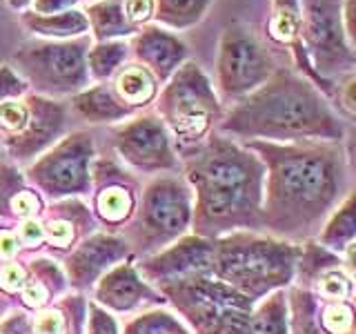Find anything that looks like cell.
Segmentation results:
<instances>
[{
    "instance_id": "ab89813d",
    "label": "cell",
    "mask_w": 356,
    "mask_h": 334,
    "mask_svg": "<svg viewBox=\"0 0 356 334\" xmlns=\"http://www.w3.org/2000/svg\"><path fill=\"white\" fill-rule=\"evenodd\" d=\"M165 330H167V326H165V321H145L143 326L138 328V332L140 334H165Z\"/></svg>"
},
{
    "instance_id": "b9f144b4",
    "label": "cell",
    "mask_w": 356,
    "mask_h": 334,
    "mask_svg": "<svg viewBox=\"0 0 356 334\" xmlns=\"http://www.w3.org/2000/svg\"><path fill=\"white\" fill-rule=\"evenodd\" d=\"M343 100H345V105H348L352 111H356V81H354V83H350L348 87H345Z\"/></svg>"
},
{
    "instance_id": "d4e9b609",
    "label": "cell",
    "mask_w": 356,
    "mask_h": 334,
    "mask_svg": "<svg viewBox=\"0 0 356 334\" xmlns=\"http://www.w3.org/2000/svg\"><path fill=\"white\" fill-rule=\"evenodd\" d=\"M294 326H296V334H323L316 328L314 321V303H312L309 294L305 292H294Z\"/></svg>"
},
{
    "instance_id": "9a60e30c",
    "label": "cell",
    "mask_w": 356,
    "mask_h": 334,
    "mask_svg": "<svg viewBox=\"0 0 356 334\" xmlns=\"http://www.w3.org/2000/svg\"><path fill=\"white\" fill-rule=\"evenodd\" d=\"M74 107L81 116H85L89 122H109L125 118L131 107H127L118 96H114L105 85H98L92 89L74 96Z\"/></svg>"
},
{
    "instance_id": "1f68e13d",
    "label": "cell",
    "mask_w": 356,
    "mask_h": 334,
    "mask_svg": "<svg viewBox=\"0 0 356 334\" xmlns=\"http://www.w3.org/2000/svg\"><path fill=\"white\" fill-rule=\"evenodd\" d=\"M65 323L60 319V315L56 312H47V315H40L36 321V332L38 334H63Z\"/></svg>"
},
{
    "instance_id": "44dd1931",
    "label": "cell",
    "mask_w": 356,
    "mask_h": 334,
    "mask_svg": "<svg viewBox=\"0 0 356 334\" xmlns=\"http://www.w3.org/2000/svg\"><path fill=\"white\" fill-rule=\"evenodd\" d=\"M298 25L300 14L296 0H276L274 14L270 20V36L281 42H287L298 33Z\"/></svg>"
},
{
    "instance_id": "ba28073f",
    "label": "cell",
    "mask_w": 356,
    "mask_h": 334,
    "mask_svg": "<svg viewBox=\"0 0 356 334\" xmlns=\"http://www.w3.org/2000/svg\"><path fill=\"white\" fill-rule=\"evenodd\" d=\"M303 33L309 51L314 54L318 72L330 74L348 70L352 54L345 47V33L334 0H307Z\"/></svg>"
},
{
    "instance_id": "d6986e66",
    "label": "cell",
    "mask_w": 356,
    "mask_h": 334,
    "mask_svg": "<svg viewBox=\"0 0 356 334\" xmlns=\"http://www.w3.org/2000/svg\"><path fill=\"white\" fill-rule=\"evenodd\" d=\"M127 54H129V45L125 40L96 42L87 51V70L98 81H105V78L114 76L120 70Z\"/></svg>"
},
{
    "instance_id": "7c38bea8",
    "label": "cell",
    "mask_w": 356,
    "mask_h": 334,
    "mask_svg": "<svg viewBox=\"0 0 356 334\" xmlns=\"http://www.w3.org/2000/svg\"><path fill=\"white\" fill-rule=\"evenodd\" d=\"M27 109H29V120L22 134L16 138V150L22 154L36 152L44 143H49L60 132L65 118V109L44 98H31Z\"/></svg>"
},
{
    "instance_id": "ee69618b",
    "label": "cell",
    "mask_w": 356,
    "mask_h": 334,
    "mask_svg": "<svg viewBox=\"0 0 356 334\" xmlns=\"http://www.w3.org/2000/svg\"><path fill=\"white\" fill-rule=\"evenodd\" d=\"M33 3V0H7V5L11 7V9H25V7H29Z\"/></svg>"
},
{
    "instance_id": "e575fe53",
    "label": "cell",
    "mask_w": 356,
    "mask_h": 334,
    "mask_svg": "<svg viewBox=\"0 0 356 334\" xmlns=\"http://www.w3.org/2000/svg\"><path fill=\"white\" fill-rule=\"evenodd\" d=\"M72 237H74V232H72L70 225H67V223L56 221V223H51V225H49V239H51V243L67 245V243L72 241Z\"/></svg>"
},
{
    "instance_id": "f546056e",
    "label": "cell",
    "mask_w": 356,
    "mask_h": 334,
    "mask_svg": "<svg viewBox=\"0 0 356 334\" xmlns=\"http://www.w3.org/2000/svg\"><path fill=\"white\" fill-rule=\"evenodd\" d=\"M125 16L134 27L154 18V0H125Z\"/></svg>"
},
{
    "instance_id": "6da1fadb",
    "label": "cell",
    "mask_w": 356,
    "mask_h": 334,
    "mask_svg": "<svg viewBox=\"0 0 356 334\" xmlns=\"http://www.w3.org/2000/svg\"><path fill=\"white\" fill-rule=\"evenodd\" d=\"M270 161V209L281 230H314L343 185L341 152L327 145H256Z\"/></svg>"
},
{
    "instance_id": "5b68a950",
    "label": "cell",
    "mask_w": 356,
    "mask_h": 334,
    "mask_svg": "<svg viewBox=\"0 0 356 334\" xmlns=\"http://www.w3.org/2000/svg\"><path fill=\"white\" fill-rule=\"evenodd\" d=\"M161 111L183 141H196L209 129L218 103L207 76L196 63L181 65L161 96Z\"/></svg>"
},
{
    "instance_id": "7402d4cb",
    "label": "cell",
    "mask_w": 356,
    "mask_h": 334,
    "mask_svg": "<svg viewBox=\"0 0 356 334\" xmlns=\"http://www.w3.org/2000/svg\"><path fill=\"white\" fill-rule=\"evenodd\" d=\"M138 289H140V285L136 281V276H134L129 270H120L114 276L107 278L105 296H107L109 303L125 308V305L134 303V299L138 296Z\"/></svg>"
},
{
    "instance_id": "ffe728a7",
    "label": "cell",
    "mask_w": 356,
    "mask_h": 334,
    "mask_svg": "<svg viewBox=\"0 0 356 334\" xmlns=\"http://www.w3.org/2000/svg\"><path fill=\"white\" fill-rule=\"evenodd\" d=\"M354 239H356V194H352L345 200L341 209L327 223L325 232L321 234L323 245L337 248V250L348 248Z\"/></svg>"
},
{
    "instance_id": "484cf974",
    "label": "cell",
    "mask_w": 356,
    "mask_h": 334,
    "mask_svg": "<svg viewBox=\"0 0 356 334\" xmlns=\"http://www.w3.org/2000/svg\"><path fill=\"white\" fill-rule=\"evenodd\" d=\"M29 120V109L20 100H5L0 103V125L7 132H22Z\"/></svg>"
},
{
    "instance_id": "60d3db41",
    "label": "cell",
    "mask_w": 356,
    "mask_h": 334,
    "mask_svg": "<svg viewBox=\"0 0 356 334\" xmlns=\"http://www.w3.org/2000/svg\"><path fill=\"white\" fill-rule=\"evenodd\" d=\"M14 250H16L14 237L7 234V232H3V234H0V256H11V254H14Z\"/></svg>"
},
{
    "instance_id": "74e56055",
    "label": "cell",
    "mask_w": 356,
    "mask_h": 334,
    "mask_svg": "<svg viewBox=\"0 0 356 334\" xmlns=\"http://www.w3.org/2000/svg\"><path fill=\"white\" fill-rule=\"evenodd\" d=\"M25 301L29 305H42L44 301H47V289L38 283H33L25 289Z\"/></svg>"
},
{
    "instance_id": "8fae6325",
    "label": "cell",
    "mask_w": 356,
    "mask_h": 334,
    "mask_svg": "<svg viewBox=\"0 0 356 334\" xmlns=\"http://www.w3.org/2000/svg\"><path fill=\"white\" fill-rule=\"evenodd\" d=\"M89 156H92V145H89L87 136L78 134L38 165L36 176L42 185L56 189V192L78 189L85 183Z\"/></svg>"
},
{
    "instance_id": "3957f363",
    "label": "cell",
    "mask_w": 356,
    "mask_h": 334,
    "mask_svg": "<svg viewBox=\"0 0 356 334\" xmlns=\"http://www.w3.org/2000/svg\"><path fill=\"white\" fill-rule=\"evenodd\" d=\"M194 178L203 207L211 216H229L252 209L259 196L261 165L227 141H211L198 156Z\"/></svg>"
},
{
    "instance_id": "f35d334b",
    "label": "cell",
    "mask_w": 356,
    "mask_h": 334,
    "mask_svg": "<svg viewBox=\"0 0 356 334\" xmlns=\"http://www.w3.org/2000/svg\"><path fill=\"white\" fill-rule=\"evenodd\" d=\"M92 332L94 334H114V326H111V321L105 315H96Z\"/></svg>"
},
{
    "instance_id": "cb8c5ba5",
    "label": "cell",
    "mask_w": 356,
    "mask_h": 334,
    "mask_svg": "<svg viewBox=\"0 0 356 334\" xmlns=\"http://www.w3.org/2000/svg\"><path fill=\"white\" fill-rule=\"evenodd\" d=\"M323 328L330 334H350L356 330V319L350 305H345L343 301H334L332 305L323 312Z\"/></svg>"
},
{
    "instance_id": "4dcf8cb0",
    "label": "cell",
    "mask_w": 356,
    "mask_h": 334,
    "mask_svg": "<svg viewBox=\"0 0 356 334\" xmlns=\"http://www.w3.org/2000/svg\"><path fill=\"white\" fill-rule=\"evenodd\" d=\"M78 5V0H33L29 9L33 14H63V11H70Z\"/></svg>"
},
{
    "instance_id": "f1b7e54d",
    "label": "cell",
    "mask_w": 356,
    "mask_h": 334,
    "mask_svg": "<svg viewBox=\"0 0 356 334\" xmlns=\"http://www.w3.org/2000/svg\"><path fill=\"white\" fill-rule=\"evenodd\" d=\"M321 294L330 301H343L350 294V281L341 272H327L321 278Z\"/></svg>"
},
{
    "instance_id": "83f0119b",
    "label": "cell",
    "mask_w": 356,
    "mask_h": 334,
    "mask_svg": "<svg viewBox=\"0 0 356 334\" xmlns=\"http://www.w3.org/2000/svg\"><path fill=\"white\" fill-rule=\"evenodd\" d=\"M27 89L25 81L18 76L16 70H11L9 65H0V103L5 100H14Z\"/></svg>"
},
{
    "instance_id": "d590c367",
    "label": "cell",
    "mask_w": 356,
    "mask_h": 334,
    "mask_svg": "<svg viewBox=\"0 0 356 334\" xmlns=\"http://www.w3.org/2000/svg\"><path fill=\"white\" fill-rule=\"evenodd\" d=\"M20 234H22V241L29 243V245H36V243L42 241V228L38 225V223H33V221L22 223Z\"/></svg>"
},
{
    "instance_id": "ac0fdd59",
    "label": "cell",
    "mask_w": 356,
    "mask_h": 334,
    "mask_svg": "<svg viewBox=\"0 0 356 334\" xmlns=\"http://www.w3.org/2000/svg\"><path fill=\"white\" fill-rule=\"evenodd\" d=\"M211 0H154V18L170 29H187L203 20Z\"/></svg>"
},
{
    "instance_id": "52a82bcc",
    "label": "cell",
    "mask_w": 356,
    "mask_h": 334,
    "mask_svg": "<svg viewBox=\"0 0 356 334\" xmlns=\"http://www.w3.org/2000/svg\"><path fill=\"white\" fill-rule=\"evenodd\" d=\"M272 58L261 40L243 25L222 31L218 45V85L225 96H243L272 76Z\"/></svg>"
},
{
    "instance_id": "e0dca14e",
    "label": "cell",
    "mask_w": 356,
    "mask_h": 334,
    "mask_svg": "<svg viewBox=\"0 0 356 334\" xmlns=\"http://www.w3.org/2000/svg\"><path fill=\"white\" fill-rule=\"evenodd\" d=\"M149 218L161 230H181L187 223V205L176 185H161L149 194Z\"/></svg>"
},
{
    "instance_id": "f6af8a7d",
    "label": "cell",
    "mask_w": 356,
    "mask_h": 334,
    "mask_svg": "<svg viewBox=\"0 0 356 334\" xmlns=\"http://www.w3.org/2000/svg\"><path fill=\"white\" fill-rule=\"evenodd\" d=\"M354 303H356V299H354Z\"/></svg>"
},
{
    "instance_id": "7bdbcfd3",
    "label": "cell",
    "mask_w": 356,
    "mask_h": 334,
    "mask_svg": "<svg viewBox=\"0 0 356 334\" xmlns=\"http://www.w3.org/2000/svg\"><path fill=\"white\" fill-rule=\"evenodd\" d=\"M345 263H348V270L356 276V243H350L348 252H345Z\"/></svg>"
},
{
    "instance_id": "277c9868",
    "label": "cell",
    "mask_w": 356,
    "mask_h": 334,
    "mask_svg": "<svg viewBox=\"0 0 356 334\" xmlns=\"http://www.w3.org/2000/svg\"><path fill=\"white\" fill-rule=\"evenodd\" d=\"M92 36L70 40H29L22 42L14 63L27 81L47 94H72L89 81L87 51Z\"/></svg>"
},
{
    "instance_id": "30bf717a",
    "label": "cell",
    "mask_w": 356,
    "mask_h": 334,
    "mask_svg": "<svg viewBox=\"0 0 356 334\" xmlns=\"http://www.w3.org/2000/svg\"><path fill=\"white\" fill-rule=\"evenodd\" d=\"M118 148L136 165L145 167H161L172 163V150L167 141V132L163 122L154 116H143L129 122L118 134Z\"/></svg>"
},
{
    "instance_id": "8d00e7d4",
    "label": "cell",
    "mask_w": 356,
    "mask_h": 334,
    "mask_svg": "<svg viewBox=\"0 0 356 334\" xmlns=\"http://www.w3.org/2000/svg\"><path fill=\"white\" fill-rule=\"evenodd\" d=\"M345 31L356 42V0H345Z\"/></svg>"
},
{
    "instance_id": "5bb4252c",
    "label": "cell",
    "mask_w": 356,
    "mask_h": 334,
    "mask_svg": "<svg viewBox=\"0 0 356 334\" xmlns=\"http://www.w3.org/2000/svg\"><path fill=\"white\" fill-rule=\"evenodd\" d=\"M85 16L96 42L120 40L138 33V27H134L125 16V0H96L87 7Z\"/></svg>"
},
{
    "instance_id": "836d02e7",
    "label": "cell",
    "mask_w": 356,
    "mask_h": 334,
    "mask_svg": "<svg viewBox=\"0 0 356 334\" xmlns=\"http://www.w3.org/2000/svg\"><path fill=\"white\" fill-rule=\"evenodd\" d=\"M22 281H25V272H22L18 265L9 263L0 270V285L5 289H18L22 285Z\"/></svg>"
},
{
    "instance_id": "d6a6232c",
    "label": "cell",
    "mask_w": 356,
    "mask_h": 334,
    "mask_svg": "<svg viewBox=\"0 0 356 334\" xmlns=\"http://www.w3.org/2000/svg\"><path fill=\"white\" fill-rule=\"evenodd\" d=\"M11 207H14L16 214H36L40 209V203L31 192H20L11 200Z\"/></svg>"
},
{
    "instance_id": "7a4b0ae2",
    "label": "cell",
    "mask_w": 356,
    "mask_h": 334,
    "mask_svg": "<svg viewBox=\"0 0 356 334\" xmlns=\"http://www.w3.org/2000/svg\"><path fill=\"white\" fill-rule=\"evenodd\" d=\"M227 132L265 138H341V122L309 83L278 72L232 109Z\"/></svg>"
},
{
    "instance_id": "2e32d148",
    "label": "cell",
    "mask_w": 356,
    "mask_h": 334,
    "mask_svg": "<svg viewBox=\"0 0 356 334\" xmlns=\"http://www.w3.org/2000/svg\"><path fill=\"white\" fill-rule=\"evenodd\" d=\"M114 92L127 107L147 105L156 94V76L143 65H125L116 72Z\"/></svg>"
},
{
    "instance_id": "8992f818",
    "label": "cell",
    "mask_w": 356,
    "mask_h": 334,
    "mask_svg": "<svg viewBox=\"0 0 356 334\" xmlns=\"http://www.w3.org/2000/svg\"><path fill=\"white\" fill-rule=\"evenodd\" d=\"M296 250L270 241H236L222 250L218 272L238 285L263 289L292 278Z\"/></svg>"
},
{
    "instance_id": "4316f807",
    "label": "cell",
    "mask_w": 356,
    "mask_h": 334,
    "mask_svg": "<svg viewBox=\"0 0 356 334\" xmlns=\"http://www.w3.org/2000/svg\"><path fill=\"white\" fill-rule=\"evenodd\" d=\"M98 209H100V214L111 221L122 218L129 209L127 192H122V189H107V192H103V196L98 198Z\"/></svg>"
},
{
    "instance_id": "4fadbf2b",
    "label": "cell",
    "mask_w": 356,
    "mask_h": 334,
    "mask_svg": "<svg viewBox=\"0 0 356 334\" xmlns=\"http://www.w3.org/2000/svg\"><path fill=\"white\" fill-rule=\"evenodd\" d=\"M20 25L27 31L36 33L42 40H70L85 36L89 31V22L85 11L70 9L63 14H33L31 9H25L20 14Z\"/></svg>"
},
{
    "instance_id": "603a6c76",
    "label": "cell",
    "mask_w": 356,
    "mask_h": 334,
    "mask_svg": "<svg viewBox=\"0 0 356 334\" xmlns=\"http://www.w3.org/2000/svg\"><path fill=\"white\" fill-rule=\"evenodd\" d=\"M252 334H285V312L281 296H274L252 319Z\"/></svg>"
},
{
    "instance_id": "9c48e42d",
    "label": "cell",
    "mask_w": 356,
    "mask_h": 334,
    "mask_svg": "<svg viewBox=\"0 0 356 334\" xmlns=\"http://www.w3.org/2000/svg\"><path fill=\"white\" fill-rule=\"evenodd\" d=\"M129 49L138 58V65L149 70L161 81L172 78L187 58L185 42L161 25H147L138 29V33H134Z\"/></svg>"
}]
</instances>
